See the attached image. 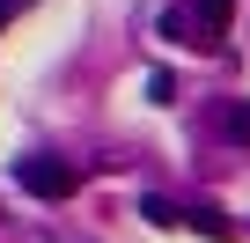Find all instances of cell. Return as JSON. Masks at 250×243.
Segmentation results:
<instances>
[{
  "mask_svg": "<svg viewBox=\"0 0 250 243\" xmlns=\"http://www.w3.org/2000/svg\"><path fill=\"white\" fill-rule=\"evenodd\" d=\"M140 221H155V228H177V221H184V214H177V206H169V199H155V192H147V199H140Z\"/></svg>",
  "mask_w": 250,
  "mask_h": 243,
  "instance_id": "277c9868",
  "label": "cell"
},
{
  "mask_svg": "<svg viewBox=\"0 0 250 243\" xmlns=\"http://www.w3.org/2000/svg\"><path fill=\"white\" fill-rule=\"evenodd\" d=\"M147 103H177V81L169 74H147Z\"/></svg>",
  "mask_w": 250,
  "mask_h": 243,
  "instance_id": "52a82bcc",
  "label": "cell"
},
{
  "mask_svg": "<svg viewBox=\"0 0 250 243\" xmlns=\"http://www.w3.org/2000/svg\"><path fill=\"white\" fill-rule=\"evenodd\" d=\"M184 221H191V228H199V236H213V243H221V236H235V228H228V221H221V206H199V214H184Z\"/></svg>",
  "mask_w": 250,
  "mask_h": 243,
  "instance_id": "5b68a950",
  "label": "cell"
},
{
  "mask_svg": "<svg viewBox=\"0 0 250 243\" xmlns=\"http://www.w3.org/2000/svg\"><path fill=\"white\" fill-rule=\"evenodd\" d=\"M162 37H169V44H199V52H206V37L191 30V15H184V8H169V15H162Z\"/></svg>",
  "mask_w": 250,
  "mask_h": 243,
  "instance_id": "3957f363",
  "label": "cell"
},
{
  "mask_svg": "<svg viewBox=\"0 0 250 243\" xmlns=\"http://www.w3.org/2000/svg\"><path fill=\"white\" fill-rule=\"evenodd\" d=\"M184 15H191V30H199V37H206V52H213V44H221V30H228V15H235V0H191Z\"/></svg>",
  "mask_w": 250,
  "mask_h": 243,
  "instance_id": "7a4b0ae2",
  "label": "cell"
},
{
  "mask_svg": "<svg viewBox=\"0 0 250 243\" xmlns=\"http://www.w3.org/2000/svg\"><path fill=\"white\" fill-rule=\"evenodd\" d=\"M15 184H22L30 199H52V206H59V199H74L81 177H74V162H59V155H22V162H15Z\"/></svg>",
  "mask_w": 250,
  "mask_h": 243,
  "instance_id": "6da1fadb",
  "label": "cell"
},
{
  "mask_svg": "<svg viewBox=\"0 0 250 243\" xmlns=\"http://www.w3.org/2000/svg\"><path fill=\"white\" fill-rule=\"evenodd\" d=\"M22 8H30V0H0V30H8V22H15Z\"/></svg>",
  "mask_w": 250,
  "mask_h": 243,
  "instance_id": "ba28073f",
  "label": "cell"
},
{
  "mask_svg": "<svg viewBox=\"0 0 250 243\" xmlns=\"http://www.w3.org/2000/svg\"><path fill=\"white\" fill-rule=\"evenodd\" d=\"M228 140H243V148H250V103H235V110H228Z\"/></svg>",
  "mask_w": 250,
  "mask_h": 243,
  "instance_id": "8992f818",
  "label": "cell"
}]
</instances>
